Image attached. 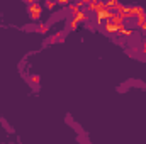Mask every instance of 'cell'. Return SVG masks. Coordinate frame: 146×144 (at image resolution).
Wrapping results in <instances>:
<instances>
[{"mask_svg":"<svg viewBox=\"0 0 146 144\" xmlns=\"http://www.w3.org/2000/svg\"><path fill=\"white\" fill-rule=\"evenodd\" d=\"M83 20H87V12L75 10V17L72 19V27L76 29V24H78V22H83Z\"/></svg>","mask_w":146,"mask_h":144,"instance_id":"cell-2","label":"cell"},{"mask_svg":"<svg viewBox=\"0 0 146 144\" xmlns=\"http://www.w3.org/2000/svg\"><path fill=\"white\" fill-rule=\"evenodd\" d=\"M139 26H141V29H143V31H146V17L143 19V22H139Z\"/></svg>","mask_w":146,"mask_h":144,"instance_id":"cell-5","label":"cell"},{"mask_svg":"<svg viewBox=\"0 0 146 144\" xmlns=\"http://www.w3.org/2000/svg\"><path fill=\"white\" fill-rule=\"evenodd\" d=\"M29 12H31V17L34 19V20H37L39 17H41V7L37 5L36 2H33V3H29Z\"/></svg>","mask_w":146,"mask_h":144,"instance_id":"cell-3","label":"cell"},{"mask_svg":"<svg viewBox=\"0 0 146 144\" xmlns=\"http://www.w3.org/2000/svg\"><path fill=\"white\" fill-rule=\"evenodd\" d=\"M114 15H115L114 10H109L107 7H104V9H100V10L97 12V20H99V22H100V20H110Z\"/></svg>","mask_w":146,"mask_h":144,"instance_id":"cell-1","label":"cell"},{"mask_svg":"<svg viewBox=\"0 0 146 144\" xmlns=\"http://www.w3.org/2000/svg\"><path fill=\"white\" fill-rule=\"evenodd\" d=\"M104 7H106V3H102V2H92V3H88V10H92V12H99Z\"/></svg>","mask_w":146,"mask_h":144,"instance_id":"cell-4","label":"cell"},{"mask_svg":"<svg viewBox=\"0 0 146 144\" xmlns=\"http://www.w3.org/2000/svg\"><path fill=\"white\" fill-rule=\"evenodd\" d=\"M145 54H146V44H145Z\"/></svg>","mask_w":146,"mask_h":144,"instance_id":"cell-6","label":"cell"}]
</instances>
